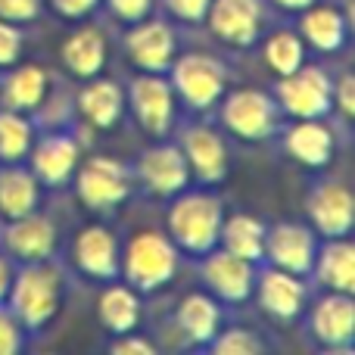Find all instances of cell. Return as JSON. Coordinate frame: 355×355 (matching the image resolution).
<instances>
[{
	"label": "cell",
	"mask_w": 355,
	"mask_h": 355,
	"mask_svg": "<svg viewBox=\"0 0 355 355\" xmlns=\"http://www.w3.org/2000/svg\"><path fill=\"white\" fill-rule=\"evenodd\" d=\"M10 312L25 331H41L56 318L62 302V275L50 259L25 262L22 271L10 281Z\"/></svg>",
	"instance_id": "obj_1"
},
{
	"label": "cell",
	"mask_w": 355,
	"mask_h": 355,
	"mask_svg": "<svg viewBox=\"0 0 355 355\" xmlns=\"http://www.w3.org/2000/svg\"><path fill=\"white\" fill-rule=\"evenodd\" d=\"M221 200L212 193H184L168 209V237L178 250L190 256H206L209 250L218 246L221 234Z\"/></svg>",
	"instance_id": "obj_2"
},
{
	"label": "cell",
	"mask_w": 355,
	"mask_h": 355,
	"mask_svg": "<svg viewBox=\"0 0 355 355\" xmlns=\"http://www.w3.org/2000/svg\"><path fill=\"white\" fill-rule=\"evenodd\" d=\"M128 284L141 293H153V290L166 287L178 271V246L172 243L168 234L159 231H141L131 237L128 250L122 256V268Z\"/></svg>",
	"instance_id": "obj_3"
},
{
	"label": "cell",
	"mask_w": 355,
	"mask_h": 355,
	"mask_svg": "<svg viewBox=\"0 0 355 355\" xmlns=\"http://www.w3.org/2000/svg\"><path fill=\"white\" fill-rule=\"evenodd\" d=\"M172 87L190 110L202 112L225 97L227 69L209 53H184L172 60Z\"/></svg>",
	"instance_id": "obj_4"
},
{
	"label": "cell",
	"mask_w": 355,
	"mask_h": 355,
	"mask_svg": "<svg viewBox=\"0 0 355 355\" xmlns=\"http://www.w3.org/2000/svg\"><path fill=\"white\" fill-rule=\"evenodd\" d=\"M331 94L334 81L321 66H306L293 69L290 75H281L275 87V103L281 106V112H287L290 119H321L331 110Z\"/></svg>",
	"instance_id": "obj_5"
},
{
	"label": "cell",
	"mask_w": 355,
	"mask_h": 355,
	"mask_svg": "<svg viewBox=\"0 0 355 355\" xmlns=\"http://www.w3.org/2000/svg\"><path fill=\"white\" fill-rule=\"evenodd\" d=\"M75 193L94 212H110L131 196V172L125 162L110 156H94L75 168Z\"/></svg>",
	"instance_id": "obj_6"
},
{
	"label": "cell",
	"mask_w": 355,
	"mask_h": 355,
	"mask_svg": "<svg viewBox=\"0 0 355 355\" xmlns=\"http://www.w3.org/2000/svg\"><path fill=\"white\" fill-rule=\"evenodd\" d=\"M221 122L227 125V131H234V137L240 141H268L277 131L281 122V106L262 91H234L225 100V110H221Z\"/></svg>",
	"instance_id": "obj_7"
},
{
	"label": "cell",
	"mask_w": 355,
	"mask_h": 355,
	"mask_svg": "<svg viewBox=\"0 0 355 355\" xmlns=\"http://www.w3.org/2000/svg\"><path fill=\"white\" fill-rule=\"evenodd\" d=\"M128 103L135 110V119L141 128L153 137H162L172 131L175 122V87L159 72H144L131 81Z\"/></svg>",
	"instance_id": "obj_8"
},
{
	"label": "cell",
	"mask_w": 355,
	"mask_h": 355,
	"mask_svg": "<svg viewBox=\"0 0 355 355\" xmlns=\"http://www.w3.org/2000/svg\"><path fill=\"white\" fill-rule=\"evenodd\" d=\"M125 53L135 69L162 75L168 72L178 53V37L159 19H141V22H131V31L125 35Z\"/></svg>",
	"instance_id": "obj_9"
},
{
	"label": "cell",
	"mask_w": 355,
	"mask_h": 355,
	"mask_svg": "<svg viewBox=\"0 0 355 355\" xmlns=\"http://www.w3.org/2000/svg\"><path fill=\"white\" fill-rule=\"evenodd\" d=\"M315 234L306 225H296V221H281L271 231H265V256L275 268H284L290 275H309L315 265Z\"/></svg>",
	"instance_id": "obj_10"
},
{
	"label": "cell",
	"mask_w": 355,
	"mask_h": 355,
	"mask_svg": "<svg viewBox=\"0 0 355 355\" xmlns=\"http://www.w3.org/2000/svg\"><path fill=\"white\" fill-rule=\"evenodd\" d=\"M252 265L256 262H246L227 250H209L202 259V281L209 284V290L218 300L240 306L256 290V268Z\"/></svg>",
	"instance_id": "obj_11"
},
{
	"label": "cell",
	"mask_w": 355,
	"mask_h": 355,
	"mask_svg": "<svg viewBox=\"0 0 355 355\" xmlns=\"http://www.w3.org/2000/svg\"><path fill=\"white\" fill-rule=\"evenodd\" d=\"M309 218L312 227L321 237L334 240V237H349L352 221H355V200L352 190L340 181H324L309 193Z\"/></svg>",
	"instance_id": "obj_12"
},
{
	"label": "cell",
	"mask_w": 355,
	"mask_h": 355,
	"mask_svg": "<svg viewBox=\"0 0 355 355\" xmlns=\"http://www.w3.org/2000/svg\"><path fill=\"white\" fill-rule=\"evenodd\" d=\"M72 259L81 275L94 277V281H116L119 268H122L119 240H116V234L103 225L81 227L72 243Z\"/></svg>",
	"instance_id": "obj_13"
},
{
	"label": "cell",
	"mask_w": 355,
	"mask_h": 355,
	"mask_svg": "<svg viewBox=\"0 0 355 355\" xmlns=\"http://www.w3.org/2000/svg\"><path fill=\"white\" fill-rule=\"evenodd\" d=\"M206 19L209 31L227 47H250L259 37L262 3L259 0H212Z\"/></svg>",
	"instance_id": "obj_14"
},
{
	"label": "cell",
	"mask_w": 355,
	"mask_h": 355,
	"mask_svg": "<svg viewBox=\"0 0 355 355\" xmlns=\"http://www.w3.org/2000/svg\"><path fill=\"white\" fill-rule=\"evenodd\" d=\"M137 178L144 187L156 196H178L190 184V168L184 159L181 147L175 144H156V147L144 150L141 162H137Z\"/></svg>",
	"instance_id": "obj_15"
},
{
	"label": "cell",
	"mask_w": 355,
	"mask_h": 355,
	"mask_svg": "<svg viewBox=\"0 0 355 355\" xmlns=\"http://www.w3.org/2000/svg\"><path fill=\"white\" fill-rule=\"evenodd\" d=\"M3 250L19 262H44L56 250V225L47 215H37V209L22 218H10L3 231Z\"/></svg>",
	"instance_id": "obj_16"
},
{
	"label": "cell",
	"mask_w": 355,
	"mask_h": 355,
	"mask_svg": "<svg viewBox=\"0 0 355 355\" xmlns=\"http://www.w3.org/2000/svg\"><path fill=\"white\" fill-rule=\"evenodd\" d=\"M184 159H187L190 175H196L202 184H221L227 178L231 159H227V144L209 125H193L184 135V147H181Z\"/></svg>",
	"instance_id": "obj_17"
},
{
	"label": "cell",
	"mask_w": 355,
	"mask_h": 355,
	"mask_svg": "<svg viewBox=\"0 0 355 355\" xmlns=\"http://www.w3.org/2000/svg\"><path fill=\"white\" fill-rule=\"evenodd\" d=\"M31 175L37 178V184L47 187H62L72 181L75 168H78V141L72 135H47L37 144H31Z\"/></svg>",
	"instance_id": "obj_18"
},
{
	"label": "cell",
	"mask_w": 355,
	"mask_h": 355,
	"mask_svg": "<svg viewBox=\"0 0 355 355\" xmlns=\"http://www.w3.org/2000/svg\"><path fill=\"white\" fill-rule=\"evenodd\" d=\"M312 337L327 349H343L355 340V302L352 293H327L312 309Z\"/></svg>",
	"instance_id": "obj_19"
},
{
	"label": "cell",
	"mask_w": 355,
	"mask_h": 355,
	"mask_svg": "<svg viewBox=\"0 0 355 355\" xmlns=\"http://www.w3.org/2000/svg\"><path fill=\"white\" fill-rule=\"evenodd\" d=\"M259 302L271 318L293 321L306 309V284L300 281V275H290V271L271 265L259 277Z\"/></svg>",
	"instance_id": "obj_20"
},
{
	"label": "cell",
	"mask_w": 355,
	"mask_h": 355,
	"mask_svg": "<svg viewBox=\"0 0 355 355\" xmlns=\"http://www.w3.org/2000/svg\"><path fill=\"white\" fill-rule=\"evenodd\" d=\"M284 147L300 166L324 168L334 156V135L321 119H296L284 135Z\"/></svg>",
	"instance_id": "obj_21"
},
{
	"label": "cell",
	"mask_w": 355,
	"mask_h": 355,
	"mask_svg": "<svg viewBox=\"0 0 355 355\" xmlns=\"http://www.w3.org/2000/svg\"><path fill=\"white\" fill-rule=\"evenodd\" d=\"M78 112H81V119L97 131L116 128L119 119H122V112H125V91L112 78H94L91 85L81 87Z\"/></svg>",
	"instance_id": "obj_22"
},
{
	"label": "cell",
	"mask_w": 355,
	"mask_h": 355,
	"mask_svg": "<svg viewBox=\"0 0 355 355\" xmlns=\"http://www.w3.org/2000/svg\"><path fill=\"white\" fill-rule=\"evenodd\" d=\"M50 94V75L41 66H16L0 85V103L12 112H37Z\"/></svg>",
	"instance_id": "obj_23"
},
{
	"label": "cell",
	"mask_w": 355,
	"mask_h": 355,
	"mask_svg": "<svg viewBox=\"0 0 355 355\" xmlns=\"http://www.w3.org/2000/svg\"><path fill=\"white\" fill-rule=\"evenodd\" d=\"M315 275L334 293H352L355 290V250L349 237H334L315 252Z\"/></svg>",
	"instance_id": "obj_24"
},
{
	"label": "cell",
	"mask_w": 355,
	"mask_h": 355,
	"mask_svg": "<svg viewBox=\"0 0 355 355\" xmlns=\"http://www.w3.org/2000/svg\"><path fill=\"white\" fill-rule=\"evenodd\" d=\"M62 62L75 78H97L106 66V37L100 28H81L62 44Z\"/></svg>",
	"instance_id": "obj_25"
},
{
	"label": "cell",
	"mask_w": 355,
	"mask_h": 355,
	"mask_svg": "<svg viewBox=\"0 0 355 355\" xmlns=\"http://www.w3.org/2000/svg\"><path fill=\"white\" fill-rule=\"evenodd\" d=\"M302 41H309L315 50L321 53H337L346 44V35H349V22L346 16L337 10V6H309L302 10Z\"/></svg>",
	"instance_id": "obj_26"
},
{
	"label": "cell",
	"mask_w": 355,
	"mask_h": 355,
	"mask_svg": "<svg viewBox=\"0 0 355 355\" xmlns=\"http://www.w3.org/2000/svg\"><path fill=\"white\" fill-rule=\"evenodd\" d=\"M178 331L196 346H209V340L218 334L221 324V312L215 306V300L209 293H190L181 300L178 306Z\"/></svg>",
	"instance_id": "obj_27"
},
{
	"label": "cell",
	"mask_w": 355,
	"mask_h": 355,
	"mask_svg": "<svg viewBox=\"0 0 355 355\" xmlns=\"http://www.w3.org/2000/svg\"><path fill=\"white\" fill-rule=\"evenodd\" d=\"M97 318L106 331L112 334H128L141 324V300H137L135 287L125 284H110L97 300Z\"/></svg>",
	"instance_id": "obj_28"
},
{
	"label": "cell",
	"mask_w": 355,
	"mask_h": 355,
	"mask_svg": "<svg viewBox=\"0 0 355 355\" xmlns=\"http://www.w3.org/2000/svg\"><path fill=\"white\" fill-rule=\"evenodd\" d=\"M37 196H41V190H37V178L31 172L19 168L16 162L0 172V218L3 221L35 212Z\"/></svg>",
	"instance_id": "obj_29"
},
{
	"label": "cell",
	"mask_w": 355,
	"mask_h": 355,
	"mask_svg": "<svg viewBox=\"0 0 355 355\" xmlns=\"http://www.w3.org/2000/svg\"><path fill=\"white\" fill-rule=\"evenodd\" d=\"M265 231L268 227L259 218H252V215H231V218L221 221L218 243L221 250L234 252V256L246 259V262H259L265 256Z\"/></svg>",
	"instance_id": "obj_30"
},
{
	"label": "cell",
	"mask_w": 355,
	"mask_h": 355,
	"mask_svg": "<svg viewBox=\"0 0 355 355\" xmlns=\"http://www.w3.org/2000/svg\"><path fill=\"white\" fill-rule=\"evenodd\" d=\"M31 144H35V128H31L28 116L12 110L0 112V162H6V166L22 162Z\"/></svg>",
	"instance_id": "obj_31"
},
{
	"label": "cell",
	"mask_w": 355,
	"mask_h": 355,
	"mask_svg": "<svg viewBox=\"0 0 355 355\" xmlns=\"http://www.w3.org/2000/svg\"><path fill=\"white\" fill-rule=\"evenodd\" d=\"M265 62L268 69L281 78V75H290L293 69H300L306 62V41L293 31H277L265 41Z\"/></svg>",
	"instance_id": "obj_32"
},
{
	"label": "cell",
	"mask_w": 355,
	"mask_h": 355,
	"mask_svg": "<svg viewBox=\"0 0 355 355\" xmlns=\"http://www.w3.org/2000/svg\"><path fill=\"white\" fill-rule=\"evenodd\" d=\"M209 349L215 355H259L265 349V343L246 327H227V331H218L209 340Z\"/></svg>",
	"instance_id": "obj_33"
},
{
	"label": "cell",
	"mask_w": 355,
	"mask_h": 355,
	"mask_svg": "<svg viewBox=\"0 0 355 355\" xmlns=\"http://www.w3.org/2000/svg\"><path fill=\"white\" fill-rule=\"evenodd\" d=\"M22 31H19V25L6 22V19H0V69H10L19 62V56H22Z\"/></svg>",
	"instance_id": "obj_34"
},
{
	"label": "cell",
	"mask_w": 355,
	"mask_h": 355,
	"mask_svg": "<svg viewBox=\"0 0 355 355\" xmlns=\"http://www.w3.org/2000/svg\"><path fill=\"white\" fill-rule=\"evenodd\" d=\"M22 349V324L16 315L0 309V355H16Z\"/></svg>",
	"instance_id": "obj_35"
},
{
	"label": "cell",
	"mask_w": 355,
	"mask_h": 355,
	"mask_svg": "<svg viewBox=\"0 0 355 355\" xmlns=\"http://www.w3.org/2000/svg\"><path fill=\"white\" fill-rule=\"evenodd\" d=\"M41 16V0H0V19L12 25L31 22Z\"/></svg>",
	"instance_id": "obj_36"
},
{
	"label": "cell",
	"mask_w": 355,
	"mask_h": 355,
	"mask_svg": "<svg viewBox=\"0 0 355 355\" xmlns=\"http://www.w3.org/2000/svg\"><path fill=\"white\" fill-rule=\"evenodd\" d=\"M162 3H166V10L172 12L175 19H181V22H187V25H196L206 19L212 0H162Z\"/></svg>",
	"instance_id": "obj_37"
},
{
	"label": "cell",
	"mask_w": 355,
	"mask_h": 355,
	"mask_svg": "<svg viewBox=\"0 0 355 355\" xmlns=\"http://www.w3.org/2000/svg\"><path fill=\"white\" fill-rule=\"evenodd\" d=\"M112 10V16L122 19V22H141V19L150 16V10H153V0H106Z\"/></svg>",
	"instance_id": "obj_38"
},
{
	"label": "cell",
	"mask_w": 355,
	"mask_h": 355,
	"mask_svg": "<svg viewBox=\"0 0 355 355\" xmlns=\"http://www.w3.org/2000/svg\"><path fill=\"white\" fill-rule=\"evenodd\" d=\"M352 87H355L352 72H343V75H340V81H334V94H331V106H337L346 119H352V112H355Z\"/></svg>",
	"instance_id": "obj_39"
},
{
	"label": "cell",
	"mask_w": 355,
	"mask_h": 355,
	"mask_svg": "<svg viewBox=\"0 0 355 355\" xmlns=\"http://www.w3.org/2000/svg\"><path fill=\"white\" fill-rule=\"evenodd\" d=\"M110 349L116 355H153L156 346L144 337H135V331H128V334H119V340L110 346Z\"/></svg>",
	"instance_id": "obj_40"
},
{
	"label": "cell",
	"mask_w": 355,
	"mask_h": 355,
	"mask_svg": "<svg viewBox=\"0 0 355 355\" xmlns=\"http://www.w3.org/2000/svg\"><path fill=\"white\" fill-rule=\"evenodd\" d=\"M97 3L100 0H50V6H53V12L56 16H62V19H85V16H91L94 10H97Z\"/></svg>",
	"instance_id": "obj_41"
},
{
	"label": "cell",
	"mask_w": 355,
	"mask_h": 355,
	"mask_svg": "<svg viewBox=\"0 0 355 355\" xmlns=\"http://www.w3.org/2000/svg\"><path fill=\"white\" fill-rule=\"evenodd\" d=\"M10 281H12V275H10V262H6V259L0 256V306H3L6 293H10Z\"/></svg>",
	"instance_id": "obj_42"
},
{
	"label": "cell",
	"mask_w": 355,
	"mask_h": 355,
	"mask_svg": "<svg viewBox=\"0 0 355 355\" xmlns=\"http://www.w3.org/2000/svg\"><path fill=\"white\" fill-rule=\"evenodd\" d=\"M271 3H277L281 10H287V12H302V10H309L315 0H271Z\"/></svg>",
	"instance_id": "obj_43"
}]
</instances>
